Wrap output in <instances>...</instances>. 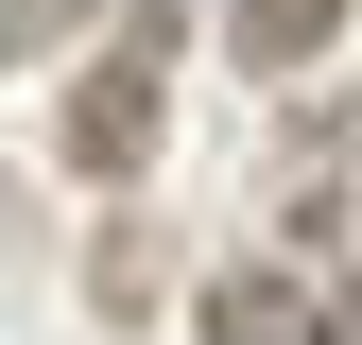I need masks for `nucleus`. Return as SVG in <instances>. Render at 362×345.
I'll return each instance as SVG.
<instances>
[{
    "label": "nucleus",
    "instance_id": "f257e3e1",
    "mask_svg": "<svg viewBox=\"0 0 362 345\" xmlns=\"http://www.w3.org/2000/svg\"><path fill=\"white\" fill-rule=\"evenodd\" d=\"M52 156H69V172H139V156H156V35H121V52L69 86V139H52Z\"/></svg>",
    "mask_w": 362,
    "mask_h": 345
},
{
    "label": "nucleus",
    "instance_id": "f03ea898",
    "mask_svg": "<svg viewBox=\"0 0 362 345\" xmlns=\"http://www.w3.org/2000/svg\"><path fill=\"white\" fill-rule=\"evenodd\" d=\"M224 35H242V69H310V52L345 35V0H242Z\"/></svg>",
    "mask_w": 362,
    "mask_h": 345
},
{
    "label": "nucleus",
    "instance_id": "7ed1b4c3",
    "mask_svg": "<svg viewBox=\"0 0 362 345\" xmlns=\"http://www.w3.org/2000/svg\"><path fill=\"white\" fill-rule=\"evenodd\" d=\"M207 345H310V293L293 276H224L207 293Z\"/></svg>",
    "mask_w": 362,
    "mask_h": 345
}]
</instances>
